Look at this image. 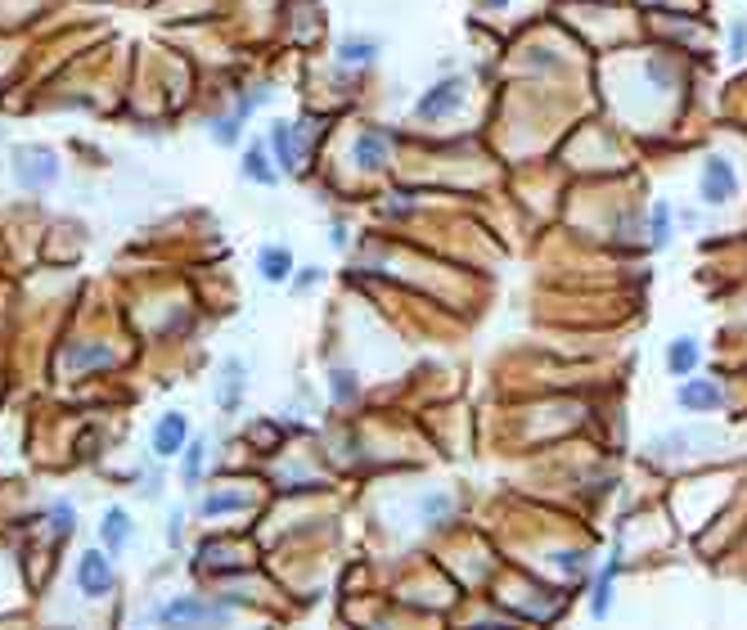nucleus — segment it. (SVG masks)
Instances as JSON below:
<instances>
[{
  "label": "nucleus",
  "instance_id": "3",
  "mask_svg": "<svg viewBox=\"0 0 747 630\" xmlns=\"http://www.w3.org/2000/svg\"><path fill=\"white\" fill-rule=\"evenodd\" d=\"M725 401H729V387L720 383L716 374H689L675 387V405H680L684 414H720Z\"/></svg>",
  "mask_w": 747,
  "mask_h": 630
},
{
  "label": "nucleus",
  "instance_id": "9",
  "mask_svg": "<svg viewBox=\"0 0 747 630\" xmlns=\"http://www.w3.org/2000/svg\"><path fill=\"white\" fill-rule=\"evenodd\" d=\"M617 576H621V549H612V554L603 558L599 576L590 581V617H594V621H608L612 594H617Z\"/></svg>",
  "mask_w": 747,
  "mask_h": 630
},
{
  "label": "nucleus",
  "instance_id": "18",
  "mask_svg": "<svg viewBox=\"0 0 747 630\" xmlns=\"http://www.w3.org/2000/svg\"><path fill=\"white\" fill-rule=\"evenodd\" d=\"M414 513H419L423 527H446V522L455 518V495L450 491H423L419 504H414Z\"/></svg>",
  "mask_w": 747,
  "mask_h": 630
},
{
  "label": "nucleus",
  "instance_id": "14",
  "mask_svg": "<svg viewBox=\"0 0 747 630\" xmlns=\"http://www.w3.org/2000/svg\"><path fill=\"white\" fill-rule=\"evenodd\" d=\"M293 270H297V261H293V248H288V243H266V248L257 252V275L266 279V284H288Z\"/></svg>",
  "mask_w": 747,
  "mask_h": 630
},
{
  "label": "nucleus",
  "instance_id": "7",
  "mask_svg": "<svg viewBox=\"0 0 747 630\" xmlns=\"http://www.w3.org/2000/svg\"><path fill=\"white\" fill-rule=\"evenodd\" d=\"M14 176L23 180L27 189H45L54 176H59V158H54L50 149H18V158H14Z\"/></svg>",
  "mask_w": 747,
  "mask_h": 630
},
{
  "label": "nucleus",
  "instance_id": "23",
  "mask_svg": "<svg viewBox=\"0 0 747 630\" xmlns=\"http://www.w3.org/2000/svg\"><path fill=\"white\" fill-rule=\"evenodd\" d=\"M243 495L239 491H216V495H203V504H198V518H221V513H239L243 509Z\"/></svg>",
  "mask_w": 747,
  "mask_h": 630
},
{
  "label": "nucleus",
  "instance_id": "28",
  "mask_svg": "<svg viewBox=\"0 0 747 630\" xmlns=\"http://www.w3.org/2000/svg\"><path fill=\"white\" fill-rule=\"evenodd\" d=\"M329 248H333V252H347V248H351L347 221H329Z\"/></svg>",
  "mask_w": 747,
  "mask_h": 630
},
{
  "label": "nucleus",
  "instance_id": "1",
  "mask_svg": "<svg viewBox=\"0 0 747 630\" xmlns=\"http://www.w3.org/2000/svg\"><path fill=\"white\" fill-rule=\"evenodd\" d=\"M234 617V603L230 599H207V594H180V599L162 603L158 608V621L167 626H180V621H194V626H225Z\"/></svg>",
  "mask_w": 747,
  "mask_h": 630
},
{
  "label": "nucleus",
  "instance_id": "17",
  "mask_svg": "<svg viewBox=\"0 0 747 630\" xmlns=\"http://www.w3.org/2000/svg\"><path fill=\"white\" fill-rule=\"evenodd\" d=\"M63 365H68L72 374H86V369H108V365H113V351H108L104 342H68V351H63Z\"/></svg>",
  "mask_w": 747,
  "mask_h": 630
},
{
  "label": "nucleus",
  "instance_id": "20",
  "mask_svg": "<svg viewBox=\"0 0 747 630\" xmlns=\"http://www.w3.org/2000/svg\"><path fill=\"white\" fill-rule=\"evenodd\" d=\"M671 239H675V207L666 198H657L653 212H648V243L662 252V248H671Z\"/></svg>",
  "mask_w": 747,
  "mask_h": 630
},
{
  "label": "nucleus",
  "instance_id": "16",
  "mask_svg": "<svg viewBox=\"0 0 747 630\" xmlns=\"http://www.w3.org/2000/svg\"><path fill=\"white\" fill-rule=\"evenodd\" d=\"M243 392H248V365H243V360H225L221 378H216V401H221V410L225 414L239 410Z\"/></svg>",
  "mask_w": 747,
  "mask_h": 630
},
{
  "label": "nucleus",
  "instance_id": "8",
  "mask_svg": "<svg viewBox=\"0 0 747 630\" xmlns=\"http://www.w3.org/2000/svg\"><path fill=\"white\" fill-rule=\"evenodd\" d=\"M707 441H711V432H702V428H675V432H666V437L648 441V455H653V459L702 455V450H707Z\"/></svg>",
  "mask_w": 747,
  "mask_h": 630
},
{
  "label": "nucleus",
  "instance_id": "10",
  "mask_svg": "<svg viewBox=\"0 0 747 630\" xmlns=\"http://www.w3.org/2000/svg\"><path fill=\"white\" fill-rule=\"evenodd\" d=\"M185 446H189V419L180 410H167L153 423V455L171 459V455H185Z\"/></svg>",
  "mask_w": 747,
  "mask_h": 630
},
{
  "label": "nucleus",
  "instance_id": "11",
  "mask_svg": "<svg viewBox=\"0 0 747 630\" xmlns=\"http://www.w3.org/2000/svg\"><path fill=\"white\" fill-rule=\"evenodd\" d=\"M266 144H270V153H275V162H279L284 176H297V171H302V144H297V126L293 122H270Z\"/></svg>",
  "mask_w": 747,
  "mask_h": 630
},
{
  "label": "nucleus",
  "instance_id": "13",
  "mask_svg": "<svg viewBox=\"0 0 747 630\" xmlns=\"http://www.w3.org/2000/svg\"><path fill=\"white\" fill-rule=\"evenodd\" d=\"M698 365H702V342L693 338V333H680V338L666 342V374L671 378L698 374Z\"/></svg>",
  "mask_w": 747,
  "mask_h": 630
},
{
  "label": "nucleus",
  "instance_id": "15",
  "mask_svg": "<svg viewBox=\"0 0 747 630\" xmlns=\"http://www.w3.org/2000/svg\"><path fill=\"white\" fill-rule=\"evenodd\" d=\"M378 54H383V41H378V36H342L333 59H338L342 68H374Z\"/></svg>",
  "mask_w": 747,
  "mask_h": 630
},
{
  "label": "nucleus",
  "instance_id": "24",
  "mask_svg": "<svg viewBox=\"0 0 747 630\" xmlns=\"http://www.w3.org/2000/svg\"><path fill=\"white\" fill-rule=\"evenodd\" d=\"M243 126H248V122H243L239 113H225V117H216L207 131H212L216 144H225V149H230V144H239V131H243Z\"/></svg>",
  "mask_w": 747,
  "mask_h": 630
},
{
  "label": "nucleus",
  "instance_id": "12",
  "mask_svg": "<svg viewBox=\"0 0 747 630\" xmlns=\"http://www.w3.org/2000/svg\"><path fill=\"white\" fill-rule=\"evenodd\" d=\"M239 176L252 180V185H275L284 171H279V162L270 158V144L266 140H252L248 149H243V158H239Z\"/></svg>",
  "mask_w": 747,
  "mask_h": 630
},
{
  "label": "nucleus",
  "instance_id": "21",
  "mask_svg": "<svg viewBox=\"0 0 747 630\" xmlns=\"http://www.w3.org/2000/svg\"><path fill=\"white\" fill-rule=\"evenodd\" d=\"M329 396H333V405H356V401H360V378H356V369L333 365V369H329Z\"/></svg>",
  "mask_w": 747,
  "mask_h": 630
},
{
  "label": "nucleus",
  "instance_id": "19",
  "mask_svg": "<svg viewBox=\"0 0 747 630\" xmlns=\"http://www.w3.org/2000/svg\"><path fill=\"white\" fill-rule=\"evenodd\" d=\"M131 536H135L131 513L117 509V504H113V509L104 513V522H99V540H104V549H108V554H117V549H122Z\"/></svg>",
  "mask_w": 747,
  "mask_h": 630
},
{
  "label": "nucleus",
  "instance_id": "2",
  "mask_svg": "<svg viewBox=\"0 0 747 630\" xmlns=\"http://www.w3.org/2000/svg\"><path fill=\"white\" fill-rule=\"evenodd\" d=\"M464 99H468V81L459 77V72L455 77L441 72V77L414 99V117H419V122H446L455 108H464Z\"/></svg>",
  "mask_w": 747,
  "mask_h": 630
},
{
  "label": "nucleus",
  "instance_id": "5",
  "mask_svg": "<svg viewBox=\"0 0 747 630\" xmlns=\"http://www.w3.org/2000/svg\"><path fill=\"white\" fill-rule=\"evenodd\" d=\"M113 563H108V549H86V554L77 558V590L90 594V599H99V594L113 590Z\"/></svg>",
  "mask_w": 747,
  "mask_h": 630
},
{
  "label": "nucleus",
  "instance_id": "29",
  "mask_svg": "<svg viewBox=\"0 0 747 630\" xmlns=\"http://www.w3.org/2000/svg\"><path fill=\"white\" fill-rule=\"evenodd\" d=\"M50 527H54V536H68V531H72V504L50 509Z\"/></svg>",
  "mask_w": 747,
  "mask_h": 630
},
{
  "label": "nucleus",
  "instance_id": "25",
  "mask_svg": "<svg viewBox=\"0 0 747 630\" xmlns=\"http://www.w3.org/2000/svg\"><path fill=\"white\" fill-rule=\"evenodd\" d=\"M554 567H558L563 576H572V581H576V576L590 567V554H581V549H563V554L554 558Z\"/></svg>",
  "mask_w": 747,
  "mask_h": 630
},
{
  "label": "nucleus",
  "instance_id": "4",
  "mask_svg": "<svg viewBox=\"0 0 747 630\" xmlns=\"http://www.w3.org/2000/svg\"><path fill=\"white\" fill-rule=\"evenodd\" d=\"M738 194V171L729 158H720V153H711V158H702V171H698V203L702 207H729Z\"/></svg>",
  "mask_w": 747,
  "mask_h": 630
},
{
  "label": "nucleus",
  "instance_id": "27",
  "mask_svg": "<svg viewBox=\"0 0 747 630\" xmlns=\"http://www.w3.org/2000/svg\"><path fill=\"white\" fill-rule=\"evenodd\" d=\"M324 279V270L320 266H302V270H293V279H288V284L297 288V293H306V288H315Z\"/></svg>",
  "mask_w": 747,
  "mask_h": 630
},
{
  "label": "nucleus",
  "instance_id": "30",
  "mask_svg": "<svg viewBox=\"0 0 747 630\" xmlns=\"http://www.w3.org/2000/svg\"><path fill=\"white\" fill-rule=\"evenodd\" d=\"M410 207H414V198H396V203H387L383 212H387V216H405V212H410Z\"/></svg>",
  "mask_w": 747,
  "mask_h": 630
},
{
  "label": "nucleus",
  "instance_id": "26",
  "mask_svg": "<svg viewBox=\"0 0 747 630\" xmlns=\"http://www.w3.org/2000/svg\"><path fill=\"white\" fill-rule=\"evenodd\" d=\"M729 54H734V59H743V54H747V23H743V18L729 23Z\"/></svg>",
  "mask_w": 747,
  "mask_h": 630
},
{
  "label": "nucleus",
  "instance_id": "6",
  "mask_svg": "<svg viewBox=\"0 0 747 630\" xmlns=\"http://www.w3.org/2000/svg\"><path fill=\"white\" fill-rule=\"evenodd\" d=\"M392 131H383V126H365V131L351 140V158H356L360 171H383L387 167V153H392Z\"/></svg>",
  "mask_w": 747,
  "mask_h": 630
},
{
  "label": "nucleus",
  "instance_id": "22",
  "mask_svg": "<svg viewBox=\"0 0 747 630\" xmlns=\"http://www.w3.org/2000/svg\"><path fill=\"white\" fill-rule=\"evenodd\" d=\"M203 468H207V437H189V446H185V464H180V477H185V486H198Z\"/></svg>",
  "mask_w": 747,
  "mask_h": 630
},
{
  "label": "nucleus",
  "instance_id": "31",
  "mask_svg": "<svg viewBox=\"0 0 747 630\" xmlns=\"http://www.w3.org/2000/svg\"><path fill=\"white\" fill-rule=\"evenodd\" d=\"M513 0H482V9H491V14H500V9H509Z\"/></svg>",
  "mask_w": 747,
  "mask_h": 630
}]
</instances>
